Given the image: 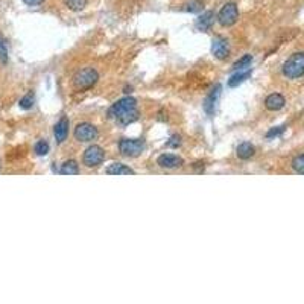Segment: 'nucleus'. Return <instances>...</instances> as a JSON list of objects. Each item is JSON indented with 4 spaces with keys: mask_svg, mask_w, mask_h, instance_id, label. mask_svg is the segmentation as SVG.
Listing matches in <instances>:
<instances>
[{
    "mask_svg": "<svg viewBox=\"0 0 304 304\" xmlns=\"http://www.w3.org/2000/svg\"><path fill=\"white\" fill-rule=\"evenodd\" d=\"M108 116L114 119L119 125H129L134 123L139 119V110H137V101L131 96L122 98L117 101L108 111Z\"/></svg>",
    "mask_w": 304,
    "mask_h": 304,
    "instance_id": "1",
    "label": "nucleus"
},
{
    "mask_svg": "<svg viewBox=\"0 0 304 304\" xmlns=\"http://www.w3.org/2000/svg\"><path fill=\"white\" fill-rule=\"evenodd\" d=\"M283 75L289 79H298L304 76V52H297L283 64Z\"/></svg>",
    "mask_w": 304,
    "mask_h": 304,
    "instance_id": "2",
    "label": "nucleus"
},
{
    "mask_svg": "<svg viewBox=\"0 0 304 304\" xmlns=\"http://www.w3.org/2000/svg\"><path fill=\"white\" fill-rule=\"evenodd\" d=\"M98 79H99L98 72H96L93 67H87V69L79 70V72L75 75V78H73V85H75V89H78V90H89V89H92V87L98 82Z\"/></svg>",
    "mask_w": 304,
    "mask_h": 304,
    "instance_id": "3",
    "label": "nucleus"
},
{
    "mask_svg": "<svg viewBox=\"0 0 304 304\" xmlns=\"http://www.w3.org/2000/svg\"><path fill=\"white\" fill-rule=\"evenodd\" d=\"M145 148H146V145H145V140H142V139H123L119 143L120 154L125 157H131V158L139 157L145 151Z\"/></svg>",
    "mask_w": 304,
    "mask_h": 304,
    "instance_id": "4",
    "label": "nucleus"
},
{
    "mask_svg": "<svg viewBox=\"0 0 304 304\" xmlns=\"http://www.w3.org/2000/svg\"><path fill=\"white\" fill-rule=\"evenodd\" d=\"M239 18V9H237V5L230 2V3H225L219 14H218V21L222 25V26H233Z\"/></svg>",
    "mask_w": 304,
    "mask_h": 304,
    "instance_id": "5",
    "label": "nucleus"
},
{
    "mask_svg": "<svg viewBox=\"0 0 304 304\" xmlns=\"http://www.w3.org/2000/svg\"><path fill=\"white\" fill-rule=\"evenodd\" d=\"M82 160H84V164L87 167H98L105 160V151L102 149L101 146L93 145V146L87 148V151L84 152Z\"/></svg>",
    "mask_w": 304,
    "mask_h": 304,
    "instance_id": "6",
    "label": "nucleus"
},
{
    "mask_svg": "<svg viewBox=\"0 0 304 304\" xmlns=\"http://www.w3.org/2000/svg\"><path fill=\"white\" fill-rule=\"evenodd\" d=\"M98 128L92 123H79L76 128H75V139L79 140V142H93L96 137H98Z\"/></svg>",
    "mask_w": 304,
    "mask_h": 304,
    "instance_id": "7",
    "label": "nucleus"
},
{
    "mask_svg": "<svg viewBox=\"0 0 304 304\" xmlns=\"http://www.w3.org/2000/svg\"><path fill=\"white\" fill-rule=\"evenodd\" d=\"M183 163L184 160L173 154H163L157 158V164L163 169H177V167H181Z\"/></svg>",
    "mask_w": 304,
    "mask_h": 304,
    "instance_id": "8",
    "label": "nucleus"
},
{
    "mask_svg": "<svg viewBox=\"0 0 304 304\" xmlns=\"http://www.w3.org/2000/svg\"><path fill=\"white\" fill-rule=\"evenodd\" d=\"M211 52L213 55L218 58V59H225L228 55H230V48H228V43L225 38H214L213 40V45H211Z\"/></svg>",
    "mask_w": 304,
    "mask_h": 304,
    "instance_id": "9",
    "label": "nucleus"
},
{
    "mask_svg": "<svg viewBox=\"0 0 304 304\" xmlns=\"http://www.w3.org/2000/svg\"><path fill=\"white\" fill-rule=\"evenodd\" d=\"M53 134H55V139L58 143H62L67 136H69V119L67 117H62L56 125H55V129H53Z\"/></svg>",
    "mask_w": 304,
    "mask_h": 304,
    "instance_id": "10",
    "label": "nucleus"
},
{
    "mask_svg": "<svg viewBox=\"0 0 304 304\" xmlns=\"http://www.w3.org/2000/svg\"><path fill=\"white\" fill-rule=\"evenodd\" d=\"M219 95H221V85H216V87L210 92V95L205 98V101H204V110H205V113H207L208 116H211V114L214 113V106H216V102H218Z\"/></svg>",
    "mask_w": 304,
    "mask_h": 304,
    "instance_id": "11",
    "label": "nucleus"
},
{
    "mask_svg": "<svg viewBox=\"0 0 304 304\" xmlns=\"http://www.w3.org/2000/svg\"><path fill=\"white\" fill-rule=\"evenodd\" d=\"M214 18H216V15H214L213 11H205L203 15L198 17L197 28L200 31H208V29H211V26L214 25Z\"/></svg>",
    "mask_w": 304,
    "mask_h": 304,
    "instance_id": "12",
    "label": "nucleus"
},
{
    "mask_svg": "<svg viewBox=\"0 0 304 304\" xmlns=\"http://www.w3.org/2000/svg\"><path fill=\"white\" fill-rule=\"evenodd\" d=\"M285 98L280 95V93H272V95H269L266 99H265V106L268 108V110H271V111H278V110H281L283 106H285Z\"/></svg>",
    "mask_w": 304,
    "mask_h": 304,
    "instance_id": "13",
    "label": "nucleus"
},
{
    "mask_svg": "<svg viewBox=\"0 0 304 304\" xmlns=\"http://www.w3.org/2000/svg\"><path fill=\"white\" fill-rule=\"evenodd\" d=\"M108 175H134V170L122 163H113L105 170Z\"/></svg>",
    "mask_w": 304,
    "mask_h": 304,
    "instance_id": "14",
    "label": "nucleus"
},
{
    "mask_svg": "<svg viewBox=\"0 0 304 304\" xmlns=\"http://www.w3.org/2000/svg\"><path fill=\"white\" fill-rule=\"evenodd\" d=\"M251 76V70L250 69H247L245 72H242V70H239L237 73H234L230 79H228V87H237L239 84H242L245 79H248Z\"/></svg>",
    "mask_w": 304,
    "mask_h": 304,
    "instance_id": "15",
    "label": "nucleus"
},
{
    "mask_svg": "<svg viewBox=\"0 0 304 304\" xmlns=\"http://www.w3.org/2000/svg\"><path fill=\"white\" fill-rule=\"evenodd\" d=\"M254 146L251 143H248V142H245V143H242V145H239L237 146V157L239 158H242V160H248V158H251L254 155Z\"/></svg>",
    "mask_w": 304,
    "mask_h": 304,
    "instance_id": "16",
    "label": "nucleus"
},
{
    "mask_svg": "<svg viewBox=\"0 0 304 304\" xmlns=\"http://www.w3.org/2000/svg\"><path fill=\"white\" fill-rule=\"evenodd\" d=\"M62 175H78L79 173V166L75 160H69L66 161L62 166H61V170H59Z\"/></svg>",
    "mask_w": 304,
    "mask_h": 304,
    "instance_id": "17",
    "label": "nucleus"
},
{
    "mask_svg": "<svg viewBox=\"0 0 304 304\" xmlns=\"http://www.w3.org/2000/svg\"><path fill=\"white\" fill-rule=\"evenodd\" d=\"M64 5L70 11H82L87 6V0H64Z\"/></svg>",
    "mask_w": 304,
    "mask_h": 304,
    "instance_id": "18",
    "label": "nucleus"
},
{
    "mask_svg": "<svg viewBox=\"0 0 304 304\" xmlns=\"http://www.w3.org/2000/svg\"><path fill=\"white\" fill-rule=\"evenodd\" d=\"M253 62V56L251 55H245L242 56L241 59H237L234 64H233V69L234 70H242V69H248V66Z\"/></svg>",
    "mask_w": 304,
    "mask_h": 304,
    "instance_id": "19",
    "label": "nucleus"
},
{
    "mask_svg": "<svg viewBox=\"0 0 304 304\" xmlns=\"http://www.w3.org/2000/svg\"><path fill=\"white\" fill-rule=\"evenodd\" d=\"M292 167H294V170H295V172H298V173L304 175V154L297 155V157L292 160Z\"/></svg>",
    "mask_w": 304,
    "mask_h": 304,
    "instance_id": "20",
    "label": "nucleus"
},
{
    "mask_svg": "<svg viewBox=\"0 0 304 304\" xmlns=\"http://www.w3.org/2000/svg\"><path fill=\"white\" fill-rule=\"evenodd\" d=\"M203 2L201 0H190L187 5H186V11L189 12H200L203 9Z\"/></svg>",
    "mask_w": 304,
    "mask_h": 304,
    "instance_id": "21",
    "label": "nucleus"
},
{
    "mask_svg": "<svg viewBox=\"0 0 304 304\" xmlns=\"http://www.w3.org/2000/svg\"><path fill=\"white\" fill-rule=\"evenodd\" d=\"M34 95L32 93H28L25 98H21V101H20V106L23 108V110H29V108H32L34 106Z\"/></svg>",
    "mask_w": 304,
    "mask_h": 304,
    "instance_id": "22",
    "label": "nucleus"
},
{
    "mask_svg": "<svg viewBox=\"0 0 304 304\" xmlns=\"http://www.w3.org/2000/svg\"><path fill=\"white\" fill-rule=\"evenodd\" d=\"M35 152H37V155H46L49 152V143L46 140H40L35 145Z\"/></svg>",
    "mask_w": 304,
    "mask_h": 304,
    "instance_id": "23",
    "label": "nucleus"
},
{
    "mask_svg": "<svg viewBox=\"0 0 304 304\" xmlns=\"http://www.w3.org/2000/svg\"><path fill=\"white\" fill-rule=\"evenodd\" d=\"M0 59L3 62H6V59H8V49H6V45L2 38H0Z\"/></svg>",
    "mask_w": 304,
    "mask_h": 304,
    "instance_id": "24",
    "label": "nucleus"
},
{
    "mask_svg": "<svg viewBox=\"0 0 304 304\" xmlns=\"http://www.w3.org/2000/svg\"><path fill=\"white\" fill-rule=\"evenodd\" d=\"M285 128H286V126H278V128H274V129H271V131H269V133L266 134V137H268V139H271V137L280 136V134H281V133L285 131Z\"/></svg>",
    "mask_w": 304,
    "mask_h": 304,
    "instance_id": "25",
    "label": "nucleus"
},
{
    "mask_svg": "<svg viewBox=\"0 0 304 304\" xmlns=\"http://www.w3.org/2000/svg\"><path fill=\"white\" fill-rule=\"evenodd\" d=\"M180 143H181L180 137H178V136H173V137L170 139V142H167V146H170V148H177V146H180Z\"/></svg>",
    "mask_w": 304,
    "mask_h": 304,
    "instance_id": "26",
    "label": "nucleus"
},
{
    "mask_svg": "<svg viewBox=\"0 0 304 304\" xmlns=\"http://www.w3.org/2000/svg\"><path fill=\"white\" fill-rule=\"evenodd\" d=\"M26 5H29V6H35V5H40V3H43L45 0H23Z\"/></svg>",
    "mask_w": 304,
    "mask_h": 304,
    "instance_id": "27",
    "label": "nucleus"
}]
</instances>
